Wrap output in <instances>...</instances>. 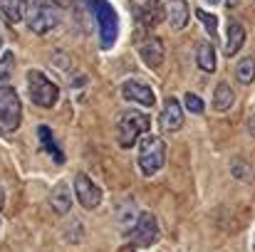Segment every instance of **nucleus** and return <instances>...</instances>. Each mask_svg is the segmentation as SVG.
Masks as SVG:
<instances>
[{"mask_svg": "<svg viewBox=\"0 0 255 252\" xmlns=\"http://www.w3.org/2000/svg\"><path fill=\"white\" fill-rule=\"evenodd\" d=\"M253 250H255V243H253Z\"/></svg>", "mask_w": 255, "mask_h": 252, "instance_id": "nucleus-29", "label": "nucleus"}, {"mask_svg": "<svg viewBox=\"0 0 255 252\" xmlns=\"http://www.w3.org/2000/svg\"><path fill=\"white\" fill-rule=\"evenodd\" d=\"M25 17H27V27L35 35H47L60 25V7L52 5L50 0H30Z\"/></svg>", "mask_w": 255, "mask_h": 252, "instance_id": "nucleus-1", "label": "nucleus"}, {"mask_svg": "<svg viewBox=\"0 0 255 252\" xmlns=\"http://www.w3.org/2000/svg\"><path fill=\"white\" fill-rule=\"evenodd\" d=\"M233 104H236V91L231 89V84L221 82L216 86V91H213V106L218 111H231Z\"/></svg>", "mask_w": 255, "mask_h": 252, "instance_id": "nucleus-15", "label": "nucleus"}, {"mask_svg": "<svg viewBox=\"0 0 255 252\" xmlns=\"http://www.w3.org/2000/svg\"><path fill=\"white\" fill-rule=\"evenodd\" d=\"M27 94H30L32 104H37L42 109H52L60 99V86L50 77H45L40 70H30L27 72Z\"/></svg>", "mask_w": 255, "mask_h": 252, "instance_id": "nucleus-4", "label": "nucleus"}, {"mask_svg": "<svg viewBox=\"0 0 255 252\" xmlns=\"http://www.w3.org/2000/svg\"><path fill=\"white\" fill-rule=\"evenodd\" d=\"M236 77L241 84H253L255 80V60L253 57H243L236 67Z\"/></svg>", "mask_w": 255, "mask_h": 252, "instance_id": "nucleus-18", "label": "nucleus"}, {"mask_svg": "<svg viewBox=\"0 0 255 252\" xmlns=\"http://www.w3.org/2000/svg\"><path fill=\"white\" fill-rule=\"evenodd\" d=\"M196 15H198V20L203 22V27L208 30V35L216 37V32H218V17H216V15H208L206 10H198Z\"/></svg>", "mask_w": 255, "mask_h": 252, "instance_id": "nucleus-20", "label": "nucleus"}, {"mask_svg": "<svg viewBox=\"0 0 255 252\" xmlns=\"http://www.w3.org/2000/svg\"><path fill=\"white\" fill-rule=\"evenodd\" d=\"M139 55H141L144 65H149V67H161V62H164V57H166V50H164V42H161L159 37H149V40L141 42Z\"/></svg>", "mask_w": 255, "mask_h": 252, "instance_id": "nucleus-11", "label": "nucleus"}, {"mask_svg": "<svg viewBox=\"0 0 255 252\" xmlns=\"http://www.w3.org/2000/svg\"><path fill=\"white\" fill-rule=\"evenodd\" d=\"M159 121H161V131L164 134H173V131H178L183 126V106L178 104V99H173V96L166 99Z\"/></svg>", "mask_w": 255, "mask_h": 252, "instance_id": "nucleus-9", "label": "nucleus"}, {"mask_svg": "<svg viewBox=\"0 0 255 252\" xmlns=\"http://www.w3.org/2000/svg\"><path fill=\"white\" fill-rule=\"evenodd\" d=\"M149 129H151V121L144 111H124L117 121V134H119L117 141L122 149H131L139 141V136H144Z\"/></svg>", "mask_w": 255, "mask_h": 252, "instance_id": "nucleus-3", "label": "nucleus"}, {"mask_svg": "<svg viewBox=\"0 0 255 252\" xmlns=\"http://www.w3.org/2000/svg\"><path fill=\"white\" fill-rule=\"evenodd\" d=\"M75 195H77V200H80V205L85 210H94L102 203V190L87 173H77L75 175Z\"/></svg>", "mask_w": 255, "mask_h": 252, "instance_id": "nucleus-6", "label": "nucleus"}, {"mask_svg": "<svg viewBox=\"0 0 255 252\" xmlns=\"http://www.w3.org/2000/svg\"><path fill=\"white\" fill-rule=\"evenodd\" d=\"M2 203H5V195H2V188H0V210H2Z\"/></svg>", "mask_w": 255, "mask_h": 252, "instance_id": "nucleus-26", "label": "nucleus"}, {"mask_svg": "<svg viewBox=\"0 0 255 252\" xmlns=\"http://www.w3.org/2000/svg\"><path fill=\"white\" fill-rule=\"evenodd\" d=\"M206 2H211V5H216V2H221V0H206Z\"/></svg>", "mask_w": 255, "mask_h": 252, "instance_id": "nucleus-27", "label": "nucleus"}, {"mask_svg": "<svg viewBox=\"0 0 255 252\" xmlns=\"http://www.w3.org/2000/svg\"><path fill=\"white\" fill-rule=\"evenodd\" d=\"M238 2H241V0H226V5H228V7H236Z\"/></svg>", "mask_w": 255, "mask_h": 252, "instance_id": "nucleus-25", "label": "nucleus"}, {"mask_svg": "<svg viewBox=\"0 0 255 252\" xmlns=\"http://www.w3.org/2000/svg\"><path fill=\"white\" fill-rule=\"evenodd\" d=\"M183 106H186L191 114H203V109H206V106H203V99H201L198 94H191V91L183 96Z\"/></svg>", "mask_w": 255, "mask_h": 252, "instance_id": "nucleus-21", "label": "nucleus"}, {"mask_svg": "<svg viewBox=\"0 0 255 252\" xmlns=\"http://www.w3.org/2000/svg\"><path fill=\"white\" fill-rule=\"evenodd\" d=\"M22 119V104L12 86H0V129L12 131L20 126Z\"/></svg>", "mask_w": 255, "mask_h": 252, "instance_id": "nucleus-5", "label": "nucleus"}, {"mask_svg": "<svg viewBox=\"0 0 255 252\" xmlns=\"http://www.w3.org/2000/svg\"><path fill=\"white\" fill-rule=\"evenodd\" d=\"M50 205L57 215H67L70 208H72V190L65 180H60L55 188H52V195H50Z\"/></svg>", "mask_w": 255, "mask_h": 252, "instance_id": "nucleus-13", "label": "nucleus"}, {"mask_svg": "<svg viewBox=\"0 0 255 252\" xmlns=\"http://www.w3.org/2000/svg\"><path fill=\"white\" fill-rule=\"evenodd\" d=\"M27 2H30V0H0V10H2V15L7 17V22H20V20L25 17Z\"/></svg>", "mask_w": 255, "mask_h": 252, "instance_id": "nucleus-17", "label": "nucleus"}, {"mask_svg": "<svg viewBox=\"0 0 255 252\" xmlns=\"http://www.w3.org/2000/svg\"><path fill=\"white\" fill-rule=\"evenodd\" d=\"M248 131H251V136H255V116L248 119Z\"/></svg>", "mask_w": 255, "mask_h": 252, "instance_id": "nucleus-24", "label": "nucleus"}, {"mask_svg": "<svg viewBox=\"0 0 255 252\" xmlns=\"http://www.w3.org/2000/svg\"><path fill=\"white\" fill-rule=\"evenodd\" d=\"M156 238H159L156 215H151V213H139L136 225H134V230H131V240H134L136 245H141V248H149V245L156 243Z\"/></svg>", "mask_w": 255, "mask_h": 252, "instance_id": "nucleus-7", "label": "nucleus"}, {"mask_svg": "<svg viewBox=\"0 0 255 252\" xmlns=\"http://www.w3.org/2000/svg\"><path fill=\"white\" fill-rule=\"evenodd\" d=\"M196 62L203 72H216V50L211 42H198L196 47Z\"/></svg>", "mask_w": 255, "mask_h": 252, "instance_id": "nucleus-16", "label": "nucleus"}, {"mask_svg": "<svg viewBox=\"0 0 255 252\" xmlns=\"http://www.w3.org/2000/svg\"><path fill=\"white\" fill-rule=\"evenodd\" d=\"M12 70H15V57H12V52H2V55H0V86H7L10 77H12Z\"/></svg>", "mask_w": 255, "mask_h": 252, "instance_id": "nucleus-19", "label": "nucleus"}, {"mask_svg": "<svg viewBox=\"0 0 255 252\" xmlns=\"http://www.w3.org/2000/svg\"><path fill=\"white\" fill-rule=\"evenodd\" d=\"M122 96H124L127 101L139 104V106H154V101H156L154 89L141 82H124L122 84Z\"/></svg>", "mask_w": 255, "mask_h": 252, "instance_id": "nucleus-10", "label": "nucleus"}, {"mask_svg": "<svg viewBox=\"0 0 255 252\" xmlns=\"http://www.w3.org/2000/svg\"><path fill=\"white\" fill-rule=\"evenodd\" d=\"M164 15H166V20L173 30H183L188 25V17H191L188 2L186 0H169L166 7H164Z\"/></svg>", "mask_w": 255, "mask_h": 252, "instance_id": "nucleus-12", "label": "nucleus"}, {"mask_svg": "<svg viewBox=\"0 0 255 252\" xmlns=\"http://www.w3.org/2000/svg\"><path fill=\"white\" fill-rule=\"evenodd\" d=\"M50 2H52V5H57V7H60V10H62V7H67V5H70V0H50Z\"/></svg>", "mask_w": 255, "mask_h": 252, "instance_id": "nucleus-23", "label": "nucleus"}, {"mask_svg": "<svg viewBox=\"0 0 255 252\" xmlns=\"http://www.w3.org/2000/svg\"><path fill=\"white\" fill-rule=\"evenodd\" d=\"M233 173H236V178L238 180H253V170L251 168H246L243 166V161H233Z\"/></svg>", "mask_w": 255, "mask_h": 252, "instance_id": "nucleus-22", "label": "nucleus"}, {"mask_svg": "<svg viewBox=\"0 0 255 252\" xmlns=\"http://www.w3.org/2000/svg\"><path fill=\"white\" fill-rule=\"evenodd\" d=\"M243 45H246V27L238 20H231L228 22V30H226V55L228 57L238 55Z\"/></svg>", "mask_w": 255, "mask_h": 252, "instance_id": "nucleus-14", "label": "nucleus"}, {"mask_svg": "<svg viewBox=\"0 0 255 252\" xmlns=\"http://www.w3.org/2000/svg\"><path fill=\"white\" fill-rule=\"evenodd\" d=\"M0 47H2V37H0Z\"/></svg>", "mask_w": 255, "mask_h": 252, "instance_id": "nucleus-28", "label": "nucleus"}, {"mask_svg": "<svg viewBox=\"0 0 255 252\" xmlns=\"http://www.w3.org/2000/svg\"><path fill=\"white\" fill-rule=\"evenodd\" d=\"M166 164V144L161 136L146 134L139 141V168L144 175H154L159 173Z\"/></svg>", "mask_w": 255, "mask_h": 252, "instance_id": "nucleus-2", "label": "nucleus"}, {"mask_svg": "<svg viewBox=\"0 0 255 252\" xmlns=\"http://www.w3.org/2000/svg\"><path fill=\"white\" fill-rule=\"evenodd\" d=\"M92 2L97 5L94 12H97L99 25H102V42H104V47H109L114 42V37H117V15H114V10L107 2H102V0H92Z\"/></svg>", "mask_w": 255, "mask_h": 252, "instance_id": "nucleus-8", "label": "nucleus"}]
</instances>
